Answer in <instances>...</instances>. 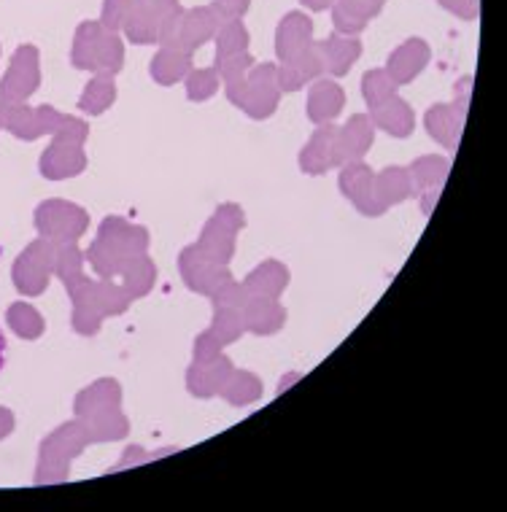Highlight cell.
I'll return each mask as SVG.
<instances>
[{
  "label": "cell",
  "mask_w": 507,
  "mask_h": 512,
  "mask_svg": "<svg viewBox=\"0 0 507 512\" xmlns=\"http://www.w3.org/2000/svg\"><path fill=\"white\" fill-rule=\"evenodd\" d=\"M3 364H6V337L0 332V370H3Z\"/></svg>",
  "instance_id": "cell-1"
}]
</instances>
